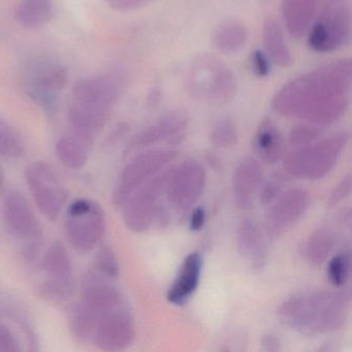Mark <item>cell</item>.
Returning <instances> with one entry per match:
<instances>
[{
    "label": "cell",
    "instance_id": "1",
    "mask_svg": "<svg viewBox=\"0 0 352 352\" xmlns=\"http://www.w3.org/2000/svg\"><path fill=\"white\" fill-rule=\"evenodd\" d=\"M351 79V60L333 61L285 84L274 96L272 108L280 116L306 121L322 104L349 96Z\"/></svg>",
    "mask_w": 352,
    "mask_h": 352
},
{
    "label": "cell",
    "instance_id": "2",
    "mask_svg": "<svg viewBox=\"0 0 352 352\" xmlns=\"http://www.w3.org/2000/svg\"><path fill=\"white\" fill-rule=\"evenodd\" d=\"M349 290H318L296 294L278 308L284 324L305 336L333 333L345 327L350 305Z\"/></svg>",
    "mask_w": 352,
    "mask_h": 352
},
{
    "label": "cell",
    "instance_id": "3",
    "mask_svg": "<svg viewBox=\"0 0 352 352\" xmlns=\"http://www.w3.org/2000/svg\"><path fill=\"white\" fill-rule=\"evenodd\" d=\"M349 141V131H344L296 147L282 158L284 170L294 178L320 180L333 170Z\"/></svg>",
    "mask_w": 352,
    "mask_h": 352
},
{
    "label": "cell",
    "instance_id": "4",
    "mask_svg": "<svg viewBox=\"0 0 352 352\" xmlns=\"http://www.w3.org/2000/svg\"><path fill=\"white\" fill-rule=\"evenodd\" d=\"M187 87L191 96L199 100H207L214 106H226L236 96L238 80L217 56L204 54L191 65Z\"/></svg>",
    "mask_w": 352,
    "mask_h": 352
},
{
    "label": "cell",
    "instance_id": "5",
    "mask_svg": "<svg viewBox=\"0 0 352 352\" xmlns=\"http://www.w3.org/2000/svg\"><path fill=\"white\" fill-rule=\"evenodd\" d=\"M308 30V46L314 52H335L345 46L351 34L347 0H324L319 15Z\"/></svg>",
    "mask_w": 352,
    "mask_h": 352
},
{
    "label": "cell",
    "instance_id": "6",
    "mask_svg": "<svg viewBox=\"0 0 352 352\" xmlns=\"http://www.w3.org/2000/svg\"><path fill=\"white\" fill-rule=\"evenodd\" d=\"M106 217L102 207L90 199L74 201L67 212L65 234L67 242L80 252L91 251L104 236Z\"/></svg>",
    "mask_w": 352,
    "mask_h": 352
},
{
    "label": "cell",
    "instance_id": "7",
    "mask_svg": "<svg viewBox=\"0 0 352 352\" xmlns=\"http://www.w3.org/2000/svg\"><path fill=\"white\" fill-rule=\"evenodd\" d=\"M172 168L173 166H168L144 183L123 206V221L131 232L138 234L147 232L156 221L162 208L160 201Z\"/></svg>",
    "mask_w": 352,
    "mask_h": 352
},
{
    "label": "cell",
    "instance_id": "8",
    "mask_svg": "<svg viewBox=\"0 0 352 352\" xmlns=\"http://www.w3.org/2000/svg\"><path fill=\"white\" fill-rule=\"evenodd\" d=\"M178 152L174 149H150L135 156L119 177L113 193V201L117 207H123L131 195L144 183L170 166Z\"/></svg>",
    "mask_w": 352,
    "mask_h": 352
},
{
    "label": "cell",
    "instance_id": "9",
    "mask_svg": "<svg viewBox=\"0 0 352 352\" xmlns=\"http://www.w3.org/2000/svg\"><path fill=\"white\" fill-rule=\"evenodd\" d=\"M25 180L41 213L55 221L67 204L69 193L54 168L47 162H32L25 168Z\"/></svg>",
    "mask_w": 352,
    "mask_h": 352
},
{
    "label": "cell",
    "instance_id": "10",
    "mask_svg": "<svg viewBox=\"0 0 352 352\" xmlns=\"http://www.w3.org/2000/svg\"><path fill=\"white\" fill-rule=\"evenodd\" d=\"M206 182L207 173L201 162L187 160L173 166L164 188L168 203L176 211H187L203 195Z\"/></svg>",
    "mask_w": 352,
    "mask_h": 352
},
{
    "label": "cell",
    "instance_id": "11",
    "mask_svg": "<svg viewBox=\"0 0 352 352\" xmlns=\"http://www.w3.org/2000/svg\"><path fill=\"white\" fill-rule=\"evenodd\" d=\"M310 205V195L302 188L281 193L265 215V230L269 238L276 239L287 232L304 216Z\"/></svg>",
    "mask_w": 352,
    "mask_h": 352
},
{
    "label": "cell",
    "instance_id": "12",
    "mask_svg": "<svg viewBox=\"0 0 352 352\" xmlns=\"http://www.w3.org/2000/svg\"><path fill=\"white\" fill-rule=\"evenodd\" d=\"M96 347L104 351H122L135 341V324L131 313L119 308L104 315L94 331Z\"/></svg>",
    "mask_w": 352,
    "mask_h": 352
},
{
    "label": "cell",
    "instance_id": "13",
    "mask_svg": "<svg viewBox=\"0 0 352 352\" xmlns=\"http://www.w3.org/2000/svg\"><path fill=\"white\" fill-rule=\"evenodd\" d=\"M119 84L112 76L84 78L73 88V102L110 115L119 96Z\"/></svg>",
    "mask_w": 352,
    "mask_h": 352
},
{
    "label": "cell",
    "instance_id": "14",
    "mask_svg": "<svg viewBox=\"0 0 352 352\" xmlns=\"http://www.w3.org/2000/svg\"><path fill=\"white\" fill-rule=\"evenodd\" d=\"M188 125V118L185 113L174 111L158 119L155 123L146 127L135 135L126 147V155L151 147L164 141L179 139L182 137Z\"/></svg>",
    "mask_w": 352,
    "mask_h": 352
},
{
    "label": "cell",
    "instance_id": "15",
    "mask_svg": "<svg viewBox=\"0 0 352 352\" xmlns=\"http://www.w3.org/2000/svg\"><path fill=\"white\" fill-rule=\"evenodd\" d=\"M3 219L10 234L19 240H34L42 234L40 222L21 193L11 192L6 197Z\"/></svg>",
    "mask_w": 352,
    "mask_h": 352
},
{
    "label": "cell",
    "instance_id": "16",
    "mask_svg": "<svg viewBox=\"0 0 352 352\" xmlns=\"http://www.w3.org/2000/svg\"><path fill=\"white\" fill-rule=\"evenodd\" d=\"M92 310L100 317L121 306L120 292L110 282L98 272L91 271L86 274L81 284V298Z\"/></svg>",
    "mask_w": 352,
    "mask_h": 352
},
{
    "label": "cell",
    "instance_id": "17",
    "mask_svg": "<svg viewBox=\"0 0 352 352\" xmlns=\"http://www.w3.org/2000/svg\"><path fill=\"white\" fill-rule=\"evenodd\" d=\"M263 181V170L258 160L247 157L239 162L232 174V197L239 209L253 207Z\"/></svg>",
    "mask_w": 352,
    "mask_h": 352
},
{
    "label": "cell",
    "instance_id": "18",
    "mask_svg": "<svg viewBox=\"0 0 352 352\" xmlns=\"http://www.w3.org/2000/svg\"><path fill=\"white\" fill-rule=\"evenodd\" d=\"M236 248L239 254L255 271H261L267 263V246L263 232L257 222L244 218L236 230Z\"/></svg>",
    "mask_w": 352,
    "mask_h": 352
},
{
    "label": "cell",
    "instance_id": "19",
    "mask_svg": "<svg viewBox=\"0 0 352 352\" xmlns=\"http://www.w3.org/2000/svg\"><path fill=\"white\" fill-rule=\"evenodd\" d=\"M203 265V256L199 252H192L185 257L176 279L166 292L170 304L181 306L191 298L201 281Z\"/></svg>",
    "mask_w": 352,
    "mask_h": 352
},
{
    "label": "cell",
    "instance_id": "20",
    "mask_svg": "<svg viewBox=\"0 0 352 352\" xmlns=\"http://www.w3.org/2000/svg\"><path fill=\"white\" fill-rule=\"evenodd\" d=\"M320 0H282L284 25L292 38H300L308 32L318 11Z\"/></svg>",
    "mask_w": 352,
    "mask_h": 352
},
{
    "label": "cell",
    "instance_id": "21",
    "mask_svg": "<svg viewBox=\"0 0 352 352\" xmlns=\"http://www.w3.org/2000/svg\"><path fill=\"white\" fill-rule=\"evenodd\" d=\"M253 147L259 158L267 164H276L285 155L283 135L271 119H263L257 127Z\"/></svg>",
    "mask_w": 352,
    "mask_h": 352
},
{
    "label": "cell",
    "instance_id": "22",
    "mask_svg": "<svg viewBox=\"0 0 352 352\" xmlns=\"http://www.w3.org/2000/svg\"><path fill=\"white\" fill-rule=\"evenodd\" d=\"M248 38L245 24L236 20H226L214 30L212 44L222 54H234L246 46Z\"/></svg>",
    "mask_w": 352,
    "mask_h": 352
},
{
    "label": "cell",
    "instance_id": "23",
    "mask_svg": "<svg viewBox=\"0 0 352 352\" xmlns=\"http://www.w3.org/2000/svg\"><path fill=\"white\" fill-rule=\"evenodd\" d=\"M263 38L265 53L274 63L284 69L294 65V57L286 42L283 30L273 18L265 20Z\"/></svg>",
    "mask_w": 352,
    "mask_h": 352
},
{
    "label": "cell",
    "instance_id": "24",
    "mask_svg": "<svg viewBox=\"0 0 352 352\" xmlns=\"http://www.w3.org/2000/svg\"><path fill=\"white\" fill-rule=\"evenodd\" d=\"M52 0H22L16 9V21L26 30H36L51 21Z\"/></svg>",
    "mask_w": 352,
    "mask_h": 352
},
{
    "label": "cell",
    "instance_id": "25",
    "mask_svg": "<svg viewBox=\"0 0 352 352\" xmlns=\"http://www.w3.org/2000/svg\"><path fill=\"white\" fill-rule=\"evenodd\" d=\"M100 318L102 317L96 311L80 300L69 309L67 323L69 331L76 340L87 342L94 337L96 325Z\"/></svg>",
    "mask_w": 352,
    "mask_h": 352
},
{
    "label": "cell",
    "instance_id": "26",
    "mask_svg": "<svg viewBox=\"0 0 352 352\" xmlns=\"http://www.w3.org/2000/svg\"><path fill=\"white\" fill-rule=\"evenodd\" d=\"M337 238L329 228H320L313 232L302 249L305 258L313 267H320L329 258L335 248Z\"/></svg>",
    "mask_w": 352,
    "mask_h": 352
},
{
    "label": "cell",
    "instance_id": "27",
    "mask_svg": "<svg viewBox=\"0 0 352 352\" xmlns=\"http://www.w3.org/2000/svg\"><path fill=\"white\" fill-rule=\"evenodd\" d=\"M89 144L77 135L60 138L55 146L57 157L67 168L79 170L89 160Z\"/></svg>",
    "mask_w": 352,
    "mask_h": 352
},
{
    "label": "cell",
    "instance_id": "28",
    "mask_svg": "<svg viewBox=\"0 0 352 352\" xmlns=\"http://www.w3.org/2000/svg\"><path fill=\"white\" fill-rule=\"evenodd\" d=\"M43 267L50 278L73 277L71 258L63 243L56 241L49 246L43 258Z\"/></svg>",
    "mask_w": 352,
    "mask_h": 352
},
{
    "label": "cell",
    "instance_id": "29",
    "mask_svg": "<svg viewBox=\"0 0 352 352\" xmlns=\"http://www.w3.org/2000/svg\"><path fill=\"white\" fill-rule=\"evenodd\" d=\"M67 81V72L59 65L41 67L34 74L30 87L32 89L44 90L56 94L65 86Z\"/></svg>",
    "mask_w": 352,
    "mask_h": 352
},
{
    "label": "cell",
    "instance_id": "30",
    "mask_svg": "<svg viewBox=\"0 0 352 352\" xmlns=\"http://www.w3.org/2000/svg\"><path fill=\"white\" fill-rule=\"evenodd\" d=\"M38 296L49 302H65L73 296L75 292V282L73 277L50 278L45 280L38 286Z\"/></svg>",
    "mask_w": 352,
    "mask_h": 352
},
{
    "label": "cell",
    "instance_id": "31",
    "mask_svg": "<svg viewBox=\"0 0 352 352\" xmlns=\"http://www.w3.org/2000/svg\"><path fill=\"white\" fill-rule=\"evenodd\" d=\"M25 153L23 140L18 131L0 117V155L17 160Z\"/></svg>",
    "mask_w": 352,
    "mask_h": 352
},
{
    "label": "cell",
    "instance_id": "32",
    "mask_svg": "<svg viewBox=\"0 0 352 352\" xmlns=\"http://www.w3.org/2000/svg\"><path fill=\"white\" fill-rule=\"evenodd\" d=\"M327 278L335 287H343L348 283L351 275V254L350 250H344L331 257L327 265Z\"/></svg>",
    "mask_w": 352,
    "mask_h": 352
},
{
    "label": "cell",
    "instance_id": "33",
    "mask_svg": "<svg viewBox=\"0 0 352 352\" xmlns=\"http://www.w3.org/2000/svg\"><path fill=\"white\" fill-rule=\"evenodd\" d=\"M239 133L236 123L230 118L218 121L210 133V141L216 147L230 148L238 143Z\"/></svg>",
    "mask_w": 352,
    "mask_h": 352
},
{
    "label": "cell",
    "instance_id": "34",
    "mask_svg": "<svg viewBox=\"0 0 352 352\" xmlns=\"http://www.w3.org/2000/svg\"><path fill=\"white\" fill-rule=\"evenodd\" d=\"M94 270L108 279H116L119 276V263L114 251L109 247L100 249L94 261Z\"/></svg>",
    "mask_w": 352,
    "mask_h": 352
},
{
    "label": "cell",
    "instance_id": "35",
    "mask_svg": "<svg viewBox=\"0 0 352 352\" xmlns=\"http://www.w3.org/2000/svg\"><path fill=\"white\" fill-rule=\"evenodd\" d=\"M320 135V127L306 122L292 127L288 141L294 147H302L316 141Z\"/></svg>",
    "mask_w": 352,
    "mask_h": 352
},
{
    "label": "cell",
    "instance_id": "36",
    "mask_svg": "<svg viewBox=\"0 0 352 352\" xmlns=\"http://www.w3.org/2000/svg\"><path fill=\"white\" fill-rule=\"evenodd\" d=\"M282 193V180L279 178L272 179L265 184H261L259 189V203L263 206H271Z\"/></svg>",
    "mask_w": 352,
    "mask_h": 352
},
{
    "label": "cell",
    "instance_id": "37",
    "mask_svg": "<svg viewBox=\"0 0 352 352\" xmlns=\"http://www.w3.org/2000/svg\"><path fill=\"white\" fill-rule=\"evenodd\" d=\"M271 59L267 53L256 49L251 53L250 65L253 74L258 78H267L271 74Z\"/></svg>",
    "mask_w": 352,
    "mask_h": 352
},
{
    "label": "cell",
    "instance_id": "38",
    "mask_svg": "<svg viewBox=\"0 0 352 352\" xmlns=\"http://www.w3.org/2000/svg\"><path fill=\"white\" fill-rule=\"evenodd\" d=\"M351 176L347 175V176L344 177V178L338 183L337 186H335V188L331 191L329 201H327L329 207H336V206L341 204L342 201H345V199L349 197L350 193H351Z\"/></svg>",
    "mask_w": 352,
    "mask_h": 352
},
{
    "label": "cell",
    "instance_id": "39",
    "mask_svg": "<svg viewBox=\"0 0 352 352\" xmlns=\"http://www.w3.org/2000/svg\"><path fill=\"white\" fill-rule=\"evenodd\" d=\"M21 350L19 341L11 329L0 323V352H18Z\"/></svg>",
    "mask_w": 352,
    "mask_h": 352
},
{
    "label": "cell",
    "instance_id": "40",
    "mask_svg": "<svg viewBox=\"0 0 352 352\" xmlns=\"http://www.w3.org/2000/svg\"><path fill=\"white\" fill-rule=\"evenodd\" d=\"M151 0H107V3L115 11L129 12L145 7Z\"/></svg>",
    "mask_w": 352,
    "mask_h": 352
},
{
    "label": "cell",
    "instance_id": "41",
    "mask_svg": "<svg viewBox=\"0 0 352 352\" xmlns=\"http://www.w3.org/2000/svg\"><path fill=\"white\" fill-rule=\"evenodd\" d=\"M206 210L203 207H197L195 209L190 217V230L192 232H199L205 226Z\"/></svg>",
    "mask_w": 352,
    "mask_h": 352
},
{
    "label": "cell",
    "instance_id": "42",
    "mask_svg": "<svg viewBox=\"0 0 352 352\" xmlns=\"http://www.w3.org/2000/svg\"><path fill=\"white\" fill-rule=\"evenodd\" d=\"M263 350L265 351L275 352L279 351L281 344H280L279 339L274 335H267L263 337V342H261Z\"/></svg>",
    "mask_w": 352,
    "mask_h": 352
},
{
    "label": "cell",
    "instance_id": "43",
    "mask_svg": "<svg viewBox=\"0 0 352 352\" xmlns=\"http://www.w3.org/2000/svg\"><path fill=\"white\" fill-rule=\"evenodd\" d=\"M160 98H162V94H160V90L154 89L150 92L149 96H148V102L152 106H155L156 104L160 102Z\"/></svg>",
    "mask_w": 352,
    "mask_h": 352
},
{
    "label": "cell",
    "instance_id": "44",
    "mask_svg": "<svg viewBox=\"0 0 352 352\" xmlns=\"http://www.w3.org/2000/svg\"><path fill=\"white\" fill-rule=\"evenodd\" d=\"M0 184H1V177H0Z\"/></svg>",
    "mask_w": 352,
    "mask_h": 352
}]
</instances>
